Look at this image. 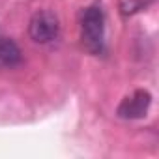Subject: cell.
Masks as SVG:
<instances>
[{"label": "cell", "mask_w": 159, "mask_h": 159, "mask_svg": "<svg viewBox=\"0 0 159 159\" xmlns=\"http://www.w3.org/2000/svg\"><path fill=\"white\" fill-rule=\"evenodd\" d=\"M148 4H152V0H120V11L124 17H127L144 10Z\"/></svg>", "instance_id": "obj_5"}, {"label": "cell", "mask_w": 159, "mask_h": 159, "mask_svg": "<svg viewBox=\"0 0 159 159\" xmlns=\"http://www.w3.org/2000/svg\"><path fill=\"white\" fill-rule=\"evenodd\" d=\"M58 34H60V21L56 13L49 10H39L32 15L28 23V36L32 38V41L45 45V43L54 41Z\"/></svg>", "instance_id": "obj_2"}, {"label": "cell", "mask_w": 159, "mask_h": 159, "mask_svg": "<svg viewBox=\"0 0 159 159\" xmlns=\"http://www.w3.org/2000/svg\"><path fill=\"white\" fill-rule=\"evenodd\" d=\"M23 62L19 45L10 38H0V69H13Z\"/></svg>", "instance_id": "obj_4"}, {"label": "cell", "mask_w": 159, "mask_h": 159, "mask_svg": "<svg viewBox=\"0 0 159 159\" xmlns=\"http://www.w3.org/2000/svg\"><path fill=\"white\" fill-rule=\"evenodd\" d=\"M152 105V94L144 88L135 90L131 96H125L116 109V114L124 120H139L144 118Z\"/></svg>", "instance_id": "obj_3"}, {"label": "cell", "mask_w": 159, "mask_h": 159, "mask_svg": "<svg viewBox=\"0 0 159 159\" xmlns=\"http://www.w3.org/2000/svg\"><path fill=\"white\" fill-rule=\"evenodd\" d=\"M81 41L90 54H101L105 51V11L101 4H92L81 17Z\"/></svg>", "instance_id": "obj_1"}, {"label": "cell", "mask_w": 159, "mask_h": 159, "mask_svg": "<svg viewBox=\"0 0 159 159\" xmlns=\"http://www.w3.org/2000/svg\"><path fill=\"white\" fill-rule=\"evenodd\" d=\"M152 2H153V0H152Z\"/></svg>", "instance_id": "obj_6"}]
</instances>
